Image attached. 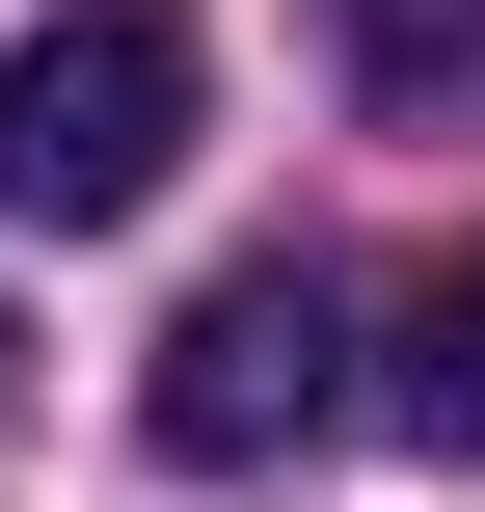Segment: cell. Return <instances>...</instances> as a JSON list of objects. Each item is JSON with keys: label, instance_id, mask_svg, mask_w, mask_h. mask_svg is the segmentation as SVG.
Wrapping results in <instances>:
<instances>
[{"label": "cell", "instance_id": "6da1fadb", "mask_svg": "<svg viewBox=\"0 0 485 512\" xmlns=\"http://www.w3.org/2000/svg\"><path fill=\"white\" fill-rule=\"evenodd\" d=\"M189 108H216V54H189L162 0H54V27L0 54V216H27V243L162 216V189H189Z\"/></svg>", "mask_w": 485, "mask_h": 512}, {"label": "cell", "instance_id": "7a4b0ae2", "mask_svg": "<svg viewBox=\"0 0 485 512\" xmlns=\"http://www.w3.org/2000/svg\"><path fill=\"white\" fill-rule=\"evenodd\" d=\"M324 405H378V324H351V297H324L297 243H270V270H216V297L162 324V378H135V432H162L189 486H243V459H297Z\"/></svg>", "mask_w": 485, "mask_h": 512}, {"label": "cell", "instance_id": "3957f363", "mask_svg": "<svg viewBox=\"0 0 485 512\" xmlns=\"http://www.w3.org/2000/svg\"><path fill=\"white\" fill-rule=\"evenodd\" d=\"M378 432H405V459H485V243L405 270V324H378Z\"/></svg>", "mask_w": 485, "mask_h": 512}, {"label": "cell", "instance_id": "277c9868", "mask_svg": "<svg viewBox=\"0 0 485 512\" xmlns=\"http://www.w3.org/2000/svg\"><path fill=\"white\" fill-rule=\"evenodd\" d=\"M351 81H378V108H459L485 81V0H351Z\"/></svg>", "mask_w": 485, "mask_h": 512}]
</instances>
